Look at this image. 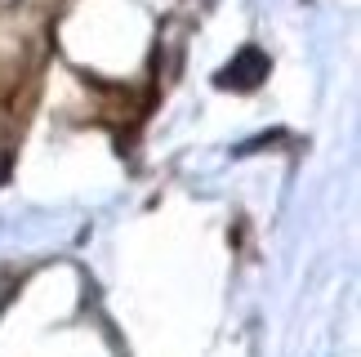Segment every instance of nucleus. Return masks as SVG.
<instances>
[{
	"mask_svg": "<svg viewBox=\"0 0 361 357\" xmlns=\"http://www.w3.org/2000/svg\"><path fill=\"white\" fill-rule=\"evenodd\" d=\"M263 76H268V59H263V49H241L237 59L219 72V85H224V90H255Z\"/></svg>",
	"mask_w": 361,
	"mask_h": 357,
	"instance_id": "1",
	"label": "nucleus"
}]
</instances>
